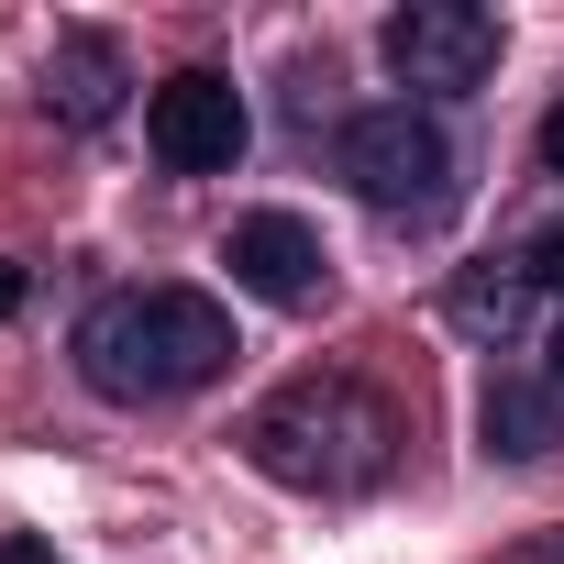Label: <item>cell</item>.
Segmentation results:
<instances>
[{
	"mask_svg": "<svg viewBox=\"0 0 564 564\" xmlns=\"http://www.w3.org/2000/svg\"><path fill=\"white\" fill-rule=\"evenodd\" d=\"M542 166L564 177V100H553V122H542Z\"/></svg>",
	"mask_w": 564,
	"mask_h": 564,
	"instance_id": "cell-11",
	"label": "cell"
},
{
	"mask_svg": "<svg viewBox=\"0 0 564 564\" xmlns=\"http://www.w3.org/2000/svg\"><path fill=\"white\" fill-rule=\"evenodd\" d=\"M531 564H564V542H542V553H531Z\"/></svg>",
	"mask_w": 564,
	"mask_h": 564,
	"instance_id": "cell-15",
	"label": "cell"
},
{
	"mask_svg": "<svg viewBox=\"0 0 564 564\" xmlns=\"http://www.w3.org/2000/svg\"><path fill=\"white\" fill-rule=\"evenodd\" d=\"M221 265H232V289H254L265 311H311L322 300V232L300 221V210H243L232 232H221Z\"/></svg>",
	"mask_w": 564,
	"mask_h": 564,
	"instance_id": "cell-6",
	"label": "cell"
},
{
	"mask_svg": "<svg viewBox=\"0 0 564 564\" xmlns=\"http://www.w3.org/2000/svg\"><path fill=\"white\" fill-rule=\"evenodd\" d=\"M344 177H355V199L388 210V221H443V210H454V144H443V122L410 111V100L344 122Z\"/></svg>",
	"mask_w": 564,
	"mask_h": 564,
	"instance_id": "cell-3",
	"label": "cell"
},
{
	"mask_svg": "<svg viewBox=\"0 0 564 564\" xmlns=\"http://www.w3.org/2000/svg\"><path fill=\"white\" fill-rule=\"evenodd\" d=\"M243 89L221 78V67H177L155 100H144V144L177 166V177H221L232 155H243Z\"/></svg>",
	"mask_w": 564,
	"mask_h": 564,
	"instance_id": "cell-5",
	"label": "cell"
},
{
	"mask_svg": "<svg viewBox=\"0 0 564 564\" xmlns=\"http://www.w3.org/2000/svg\"><path fill=\"white\" fill-rule=\"evenodd\" d=\"M520 311H531V276H520V265H476V276H454V300H443V322H454L465 344H509Z\"/></svg>",
	"mask_w": 564,
	"mask_h": 564,
	"instance_id": "cell-9",
	"label": "cell"
},
{
	"mask_svg": "<svg viewBox=\"0 0 564 564\" xmlns=\"http://www.w3.org/2000/svg\"><path fill=\"white\" fill-rule=\"evenodd\" d=\"M23 311V265H0V322H12Z\"/></svg>",
	"mask_w": 564,
	"mask_h": 564,
	"instance_id": "cell-12",
	"label": "cell"
},
{
	"mask_svg": "<svg viewBox=\"0 0 564 564\" xmlns=\"http://www.w3.org/2000/svg\"><path fill=\"white\" fill-rule=\"evenodd\" d=\"M520 276H531V289H564V221H553V232H531V254H520Z\"/></svg>",
	"mask_w": 564,
	"mask_h": 564,
	"instance_id": "cell-10",
	"label": "cell"
},
{
	"mask_svg": "<svg viewBox=\"0 0 564 564\" xmlns=\"http://www.w3.org/2000/svg\"><path fill=\"white\" fill-rule=\"evenodd\" d=\"M232 366V311L210 289H111L78 322V377L122 410L144 399H188Z\"/></svg>",
	"mask_w": 564,
	"mask_h": 564,
	"instance_id": "cell-1",
	"label": "cell"
},
{
	"mask_svg": "<svg viewBox=\"0 0 564 564\" xmlns=\"http://www.w3.org/2000/svg\"><path fill=\"white\" fill-rule=\"evenodd\" d=\"M122 45L111 34H56V56H45V111L56 122H111L122 111Z\"/></svg>",
	"mask_w": 564,
	"mask_h": 564,
	"instance_id": "cell-7",
	"label": "cell"
},
{
	"mask_svg": "<svg viewBox=\"0 0 564 564\" xmlns=\"http://www.w3.org/2000/svg\"><path fill=\"white\" fill-rule=\"evenodd\" d=\"M553 388H564V322H553Z\"/></svg>",
	"mask_w": 564,
	"mask_h": 564,
	"instance_id": "cell-14",
	"label": "cell"
},
{
	"mask_svg": "<svg viewBox=\"0 0 564 564\" xmlns=\"http://www.w3.org/2000/svg\"><path fill=\"white\" fill-rule=\"evenodd\" d=\"M377 56L399 67V89H487L498 12H487V0H410V12H388Z\"/></svg>",
	"mask_w": 564,
	"mask_h": 564,
	"instance_id": "cell-4",
	"label": "cell"
},
{
	"mask_svg": "<svg viewBox=\"0 0 564 564\" xmlns=\"http://www.w3.org/2000/svg\"><path fill=\"white\" fill-rule=\"evenodd\" d=\"M476 432H487V454H509V465H542V454L564 443V388H542V377H487V399H476Z\"/></svg>",
	"mask_w": 564,
	"mask_h": 564,
	"instance_id": "cell-8",
	"label": "cell"
},
{
	"mask_svg": "<svg viewBox=\"0 0 564 564\" xmlns=\"http://www.w3.org/2000/svg\"><path fill=\"white\" fill-rule=\"evenodd\" d=\"M0 564H56V553H34V542H0Z\"/></svg>",
	"mask_w": 564,
	"mask_h": 564,
	"instance_id": "cell-13",
	"label": "cell"
},
{
	"mask_svg": "<svg viewBox=\"0 0 564 564\" xmlns=\"http://www.w3.org/2000/svg\"><path fill=\"white\" fill-rule=\"evenodd\" d=\"M243 454L300 498H344V487H377L399 465V410L366 377H289L243 421Z\"/></svg>",
	"mask_w": 564,
	"mask_h": 564,
	"instance_id": "cell-2",
	"label": "cell"
}]
</instances>
